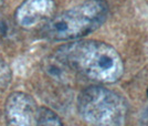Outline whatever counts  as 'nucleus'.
Listing matches in <instances>:
<instances>
[{
    "mask_svg": "<svg viewBox=\"0 0 148 126\" xmlns=\"http://www.w3.org/2000/svg\"><path fill=\"white\" fill-rule=\"evenodd\" d=\"M36 126H63L61 118L48 107H39L37 112Z\"/></svg>",
    "mask_w": 148,
    "mask_h": 126,
    "instance_id": "obj_6",
    "label": "nucleus"
},
{
    "mask_svg": "<svg viewBox=\"0 0 148 126\" xmlns=\"http://www.w3.org/2000/svg\"><path fill=\"white\" fill-rule=\"evenodd\" d=\"M61 62L77 74L99 83H115L124 74L121 54L111 44L96 40L66 43L54 52Z\"/></svg>",
    "mask_w": 148,
    "mask_h": 126,
    "instance_id": "obj_1",
    "label": "nucleus"
},
{
    "mask_svg": "<svg viewBox=\"0 0 148 126\" xmlns=\"http://www.w3.org/2000/svg\"><path fill=\"white\" fill-rule=\"evenodd\" d=\"M0 1H1V0H0Z\"/></svg>",
    "mask_w": 148,
    "mask_h": 126,
    "instance_id": "obj_9",
    "label": "nucleus"
},
{
    "mask_svg": "<svg viewBox=\"0 0 148 126\" xmlns=\"http://www.w3.org/2000/svg\"><path fill=\"white\" fill-rule=\"evenodd\" d=\"M147 96H148V88H147Z\"/></svg>",
    "mask_w": 148,
    "mask_h": 126,
    "instance_id": "obj_8",
    "label": "nucleus"
},
{
    "mask_svg": "<svg viewBox=\"0 0 148 126\" xmlns=\"http://www.w3.org/2000/svg\"><path fill=\"white\" fill-rule=\"evenodd\" d=\"M7 32H8V25L2 20H0V38L6 37Z\"/></svg>",
    "mask_w": 148,
    "mask_h": 126,
    "instance_id": "obj_7",
    "label": "nucleus"
},
{
    "mask_svg": "<svg viewBox=\"0 0 148 126\" xmlns=\"http://www.w3.org/2000/svg\"><path fill=\"white\" fill-rule=\"evenodd\" d=\"M54 10L53 0H25L16 11V21L21 28L31 29L49 21Z\"/></svg>",
    "mask_w": 148,
    "mask_h": 126,
    "instance_id": "obj_5",
    "label": "nucleus"
},
{
    "mask_svg": "<svg viewBox=\"0 0 148 126\" xmlns=\"http://www.w3.org/2000/svg\"><path fill=\"white\" fill-rule=\"evenodd\" d=\"M38 107L32 96L23 92H13L6 101L7 126H36Z\"/></svg>",
    "mask_w": 148,
    "mask_h": 126,
    "instance_id": "obj_4",
    "label": "nucleus"
},
{
    "mask_svg": "<svg viewBox=\"0 0 148 126\" xmlns=\"http://www.w3.org/2000/svg\"><path fill=\"white\" fill-rule=\"evenodd\" d=\"M81 117L93 126H124L127 103L114 91L102 86L83 90L77 99Z\"/></svg>",
    "mask_w": 148,
    "mask_h": 126,
    "instance_id": "obj_3",
    "label": "nucleus"
},
{
    "mask_svg": "<svg viewBox=\"0 0 148 126\" xmlns=\"http://www.w3.org/2000/svg\"><path fill=\"white\" fill-rule=\"evenodd\" d=\"M108 16V6L103 0H86L79 6L52 17L42 27L44 38L53 41L75 40L94 32Z\"/></svg>",
    "mask_w": 148,
    "mask_h": 126,
    "instance_id": "obj_2",
    "label": "nucleus"
}]
</instances>
